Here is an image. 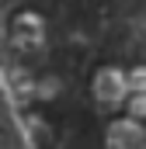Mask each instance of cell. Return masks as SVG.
<instances>
[{"label": "cell", "instance_id": "obj_1", "mask_svg": "<svg viewBox=\"0 0 146 149\" xmlns=\"http://www.w3.org/2000/svg\"><path fill=\"white\" fill-rule=\"evenodd\" d=\"M125 94H132L129 90V73H122L115 66H105L101 73L94 76V97L101 104H122Z\"/></svg>", "mask_w": 146, "mask_h": 149}, {"label": "cell", "instance_id": "obj_2", "mask_svg": "<svg viewBox=\"0 0 146 149\" xmlns=\"http://www.w3.org/2000/svg\"><path fill=\"white\" fill-rule=\"evenodd\" d=\"M105 142H108V149H146V128L136 118L111 121L105 132Z\"/></svg>", "mask_w": 146, "mask_h": 149}, {"label": "cell", "instance_id": "obj_3", "mask_svg": "<svg viewBox=\"0 0 146 149\" xmlns=\"http://www.w3.org/2000/svg\"><path fill=\"white\" fill-rule=\"evenodd\" d=\"M42 38H45V24H42V17L32 14V10L18 14V21H14V42H18L21 49H38Z\"/></svg>", "mask_w": 146, "mask_h": 149}, {"label": "cell", "instance_id": "obj_4", "mask_svg": "<svg viewBox=\"0 0 146 149\" xmlns=\"http://www.w3.org/2000/svg\"><path fill=\"white\" fill-rule=\"evenodd\" d=\"M129 90L132 94H146V66H136L129 73Z\"/></svg>", "mask_w": 146, "mask_h": 149}, {"label": "cell", "instance_id": "obj_5", "mask_svg": "<svg viewBox=\"0 0 146 149\" xmlns=\"http://www.w3.org/2000/svg\"><path fill=\"white\" fill-rule=\"evenodd\" d=\"M129 118H146V94H132L129 97Z\"/></svg>", "mask_w": 146, "mask_h": 149}]
</instances>
